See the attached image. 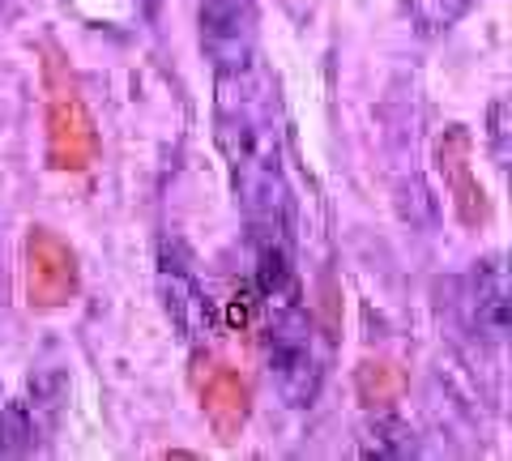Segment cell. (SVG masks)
<instances>
[{"instance_id": "12", "label": "cell", "mask_w": 512, "mask_h": 461, "mask_svg": "<svg viewBox=\"0 0 512 461\" xmlns=\"http://www.w3.org/2000/svg\"><path fill=\"white\" fill-rule=\"evenodd\" d=\"M491 146H495V158H500V167H504V158H508V103L504 99L491 107Z\"/></svg>"}, {"instance_id": "4", "label": "cell", "mask_w": 512, "mask_h": 461, "mask_svg": "<svg viewBox=\"0 0 512 461\" xmlns=\"http://www.w3.org/2000/svg\"><path fill=\"white\" fill-rule=\"evenodd\" d=\"M82 269L69 240H60L52 227H30L26 235V295L35 308H64L77 295Z\"/></svg>"}, {"instance_id": "2", "label": "cell", "mask_w": 512, "mask_h": 461, "mask_svg": "<svg viewBox=\"0 0 512 461\" xmlns=\"http://www.w3.org/2000/svg\"><path fill=\"white\" fill-rule=\"evenodd\" d=\"M256 329H261L269 380H274V389L282 393V402L286 406H312L320 376H325V363H320L316 325H312V316L303 312L299 295L278 299V304H261Z\"/></svg>"}, {"instance_id": "5", "label": "cell", "mask_w": 512, "mask_h": 461, "mask_svg": "<svg viewBox=\"0 0 512 461\" xmlns=\"http://www.w3.org/2000/svg\"><path fill=\"white\" fill-rule=\"evenodd\" d=\"M192 385H197L201 410H205V419H210V427L218 432V440L235 444L239 432H244V423H248V410H252L244 376H239L231 363H218L210 355H201L197 372H192Z\"/></svg>"}, {"instance_id": "3", "label": "cell", "mask_w": 512, "mask_h": 461, "mask_svg": "<svg viewBox=\"0 0 512 461\" xmlns=\"http://www.w3.org/2000/svg\"><path fill=\"white\" fill-rule=\"evenodd\" d=\"M99 158V133L60 60H47V163L56 171H86Z\"/></svg>"}, {"instance_id": "8", "label": "cell", "mask_w": 512, "mask_h": 461, "mask_svg": "<svg viewBox=\"0 0 512 461\" xmlns=\"http://www.w3.org/2000/svg\"><path fill=\"white\" fill-rule=\"evenodd\" d=\"M470 321L474 329L491 342H504L508 333V278L500 261H483L474 274V295H470Z\"/></svg>"}, {"instance_id": "11", "label": "cell", "mask_w": 512, "mask_h": 461, "mask_svg": "<svg viewBox=\"0 0 512 461\" xmlns=\"http://www.w3.org/2000/svg\"><path fill=\"white\" fill-rule=\"evenodd\" d=\"M470 5L474 0H410V18L423 35H440V30L453 26Z\"/></svg>"}, {"instance_id": "10", "label": "cell", "mask_w": 512, "mask_h": 461, "mask_svg": "<svg viewBox=\"0 0 512 461\" xmlns=\"http://www.w3.org/2000/svg\"><path fill=\"white\" fill-rule=\"evenodd\" d=\"M73 13L90 26H111V30H128L146 18V0H69Z\"/></svg>"}, {"instance_id": "9", "label": "cell", "mask_w": 512, "mask_h": 461, "mask_svg": "<svg viewBox=\"0 0 512 461\" xmlns=\"http://www.w3.org/2000/svg\"><path fill=\"white\" fill-rule=\"evenodd\" d=\"M355 393L363 406L372 410H389L393 402H402L406 393V372L393 359H363L355 368Z\"/></svg>"}, {"instance_id": "1", "label": "cell", "mask_w": 512, "mask_h": 461, "mask_svg": "<svg viewBox=\"0 0 512 461\" xmlns=\"http://www.w3.org/2000/svg\"><path fill=\"white\" fill-rule=\"evenodd\" d=\"M214 56V137L227 158L231 188L244 205L252 244H291L286 129L278 86L248 39L210 47Z\"/></svg>"}, {"instance_id": "6", "label": "cell", "mask_w": 512, "mask_h": 461, "mask_svg": "<svg viewBox=\"0 0 512 461\" xmlns=\"http://www.w3.org/2000/svg\"><path fill=\"white\" fill-rule=\"evenodd\" d=\"M436 167L444 176L448 197H453V205H457V218L466 222V227H483V222L491 218V205H487L483 184L474 180V137H470V129H461V124L444 129V137L436 141Z\"/></svg>"}, {"instance_id": "7", "label": "cell", "mask_w": 512, "mask_h": 461, "mask_svg": "<svg viewBox=\"0 0 512 461\" xmlns=\"http://www.w3.org/2000/svg\"><path fill=\"white\" fill-rule=\"evenodd\" d=\"M163 295H167V316L188 342H210L214 333V312H210V299L197 286V278L188 274L184 265L163 261Z\"/></svg>"}]
</instances>
